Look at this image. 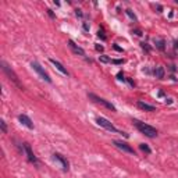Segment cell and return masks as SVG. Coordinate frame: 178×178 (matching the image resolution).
I'll return each mask as SVG.
<instances>
[{
  "label": "cell",
  "instance_id": "obj_16",
  "mask_svg": "<svg viewBox=\"0 0 178 178\" xmlns=\"http://www.w3.org/2000/svg\"><path fill=\"white\" fill-rule=\"evenodd\" d=\"M0 127H2V132L3 134H7V125H6V122L3 121V120L0 121Z\"/></svg>",
  "mask_w": 178,
  "mask_h": 178
},
{
  "label": "cell",
  "instance_id": "obj_2",
  "mask_svg": "<svg viewBox=\"0 0 178 178\" xmlns=\"http://www.w3.org/2000/svg\"><path fill=\"white\" fill-rule=\"evenodd\" d=\"M96 122L100 125V127L106 128V129H107V131H111V132H120V134H124V132H121V131H118V129H117V128L114 127V125L111 124V122L108 121L107 118H104V117H97ZM124 135H127V134H124Z\"/></svg>",
  "mask_w": 178,
  "mask_h": 178
},
{
  "label": "cell",
  "instance_id": "obj_17",
  "mask_svg": "<svg viewBox=\"0 0 178 178\" xmlns=\"http://www.w3.org/2000/svg\"><path fill=\"white\" fill-rule=\"evenodd\" d=\"M125 13H127V15L129 17V18H132L134 21H136V15H135V14H134L131 10H125Z\"/></svg>",
  "mask_w": 178,
  "mask_h": 178
},
{
  "label": "cell",
  "instance_id": "obj_23",
  "mask_svg": "<svg viewBox=\"0 0 178 178\" xmlns=\"http://www.w3.org/2000/svg\"><path fill=\"white\" fill-rule=\"evenodd\" d=\"M47 13H49V15H50V17H54V14H53V11H52V10H47Z\"/></svg>",
  "mask_w": 178,
  "mask_h": 178
},
{
  "label": "cell",
  "instance_id": "obj_1",
  "mask_svg": "<svg viewBox=\"0 0 178 178\" xmlns=\"http://www.w3.org/2000/svg\"><path fill=\"white\" fill-rule=\"evenodd\" d=\"M134 124H135V127L138 128L139 132H142L143 135L149 136V138H156V136H157V129H156V128H153L152 125L145 124V122L138 121V120H135V121H134Z\"/></svg>",
  "mask_w": 178,
  "mask_h": 178
},
{
  "label": "cell",
  "instance_id": "obj_14",
  "mask_svg": "<svg viewBox=\"0 0 178 178\" xmlns=\"http://www.w3.org/2000/svg\"><path fill=\"white\" fill-rule=\"evenodd\" d=\"M155 43H156V47H157V49L164 50V40L163 39H156Z\"/></svg>",
  "mask_w": 178,
  "mask_h": 178
},
{
  "label": "cell",
  "instance_id": "obj_13",
  "mask_svg": "<svg viewBox=\"0 0 178 178\" xmlns=\"http://www.w3.org/2000/svg\"><path fill=\"white\" fill-rule=\"evenodd\" d=\"M155 75L161 79V78L164 77V70H163V67H157V68L155 70Z\"/></svg>",
  "mask_w": 178,
  "mask_h": 178
},
{
  "label": "cell",
  "instance_id": "obj_20",
  "mask_svg": "<svg viewBox=\"0 0 178 178\" xmlns=\"http://www.w3.org/2000/svg\"><path fill=\"white\" fill-rule=\"evenodd\" d=\"M97 36H99V38H102L103 40H104V39H106V36L103 35V31H99V32H97Z\"/></svg>",
  "mask_w": 178,
  "mask_h": 178
},
{
  "label": "cell",
  "instance_id": "obj_21",
  "mask_svg": "<svg viewBox=\"0 0 178 178\" xmlns=\"http://www.w3.org/2000/svg\"><path fill=\"white\" fill-rule=\"evenodd\" d=\"M111 63H114V64H121L122 60H111Z\"/></svg>",
  "mask_w": 178,
  "mask_h": 178
},
{
  "label": "cell",
  "instance_id": "obj_15",
  "mask_svg": "<svg viewBox=\"0 0 178 178\" xmlns=\"http://www.w3.org/2000/svg\"><path fill=\"white\" fill-rule=\"evenodd\" d=\"M139 149L142 150V152H146V153H150L152 150H150V147L147 146V145H145V143H141L139 145Z\"/></svg>",
  "mask_w": 178,
  "mask_h": 178
},
{
  "label": "cell",
  "instance_id": "obj_3",
  "mask_svg": "<svg viewBox=\"0 0 178 178\" xmlns=\"http://www.w3.org/2000/svg\"><path fill=\"white\" fill-rule=\"evenodd\" d=\"M88 96L91 97V99L93 100L95 103H97V104H102L103 107L108 108V110H113V111H116V107H114V104H111L110 102H107V100H106V99H103V97L96 96V95H95V93H88Z\"/></svg>",
  "mask_w": 178,
  "mask_h": 178
},
{
  "label": "cell",
  "instance_id": "obj_25",
  "mask_svg": "<svg viewBox=\"0 0 178 178\" xmlns=\"http://www.w3.org/2000/svg\"><path fill=\"white\" fill-rule=\"evenodd\" d=\"M114 49H116V50H118V52H121V50H122L121 47H118V46H114Z\"/></svg>",
  "mask_w": 178,
  "mask_h": 178
},
{
  "label": "cell",
  "instance_id": "obj_12",
  "mask_svg": "<svg viewBox=\"0 0 178 178\" xmlns=\"http://www.w3.org/2000/svg\"><path fill=\"white\" fill-rule=\"evenodd\" d=\"M138 107L142 108V110H145V111H155L156 110L155 106H150V104H147V103L142 102V100H139V102H138Z\"/></svg>",
  "mask_w": 178,
  "mask_h": 178
},
{
  "label": "cell",
  "instance_id": "obj_24",
  "mask_svg": "<svg viewBox=\"0 0 178 178\" xmlns=\"http://www.w3.org/2000/svg\"><path fill=\"white\" fill-rule=\"evenodd\" d=\"M75 13H77V15H79V17H82V13H81V10H77V11H75Z\"/></svg>",
  "mask_w": 178,
  "mask_h": 178
},
{
  "label": "cell",
  "instance_id": "obj_11",
  "mask_svg": "<svg viewBox=\"0 0 178 178\" xmlns=\"http://www.w3.org/2000/svg\"><path fill=\"white\" fill-rule=\"evenodd\" d=\"M50 63H52L53 66H54L56 68H57L58 71H60V72H61V74H63V75H68V71H67V68H66V67L63 66V64L60 63V61L54 60V58H50Z\"/></svg>",
  "mask_w": 178,
  "mask_h": 178
},
{
  "label": "cell",
  "instance_id": "obj_9",
  "mask_svg": "<svg viewBox=\"0 0 178 178\" xmlns=\"http://www.w3.org/2000/svg\"><path fill=\"white\" fill-rule=\"evenodd\" d=\"M24 152L27 153L28 160H29L31 163H33V164H36V166H38V159H36V156L33 155L32 149H31V146L28 143H24Z\"/></svg>",
  "mask_w": 178,
  "mask_h": 178
},
{
  "label": "cell",
  "instance_id": "obj_5",
  "mask_svg": "<svg viewBox=\"0 0 178 178\" xmlns=\"http://www.w3.org/2000/svg\"><path fill=\"white\" fill-rule=\"evenodd\" d=\"M2 68H3V71H4L6 74H7V77L10 78V79L13 81V82L15 83V85L21 86V85H19V81H18V77H17V74L10 68V67L7 66V63H6V61H2Z\"/></svg>",
  "mask_w": 178,
  "mask_h": 178
},
{
  "label": "cell",
  "instance_id": "obj_8",
  "mask_svg": "<svg viewBox=\"0 0 178 178\" xmlns=\"http://www.w3.org/2000/svg\"><path fill=\"white\" fill-rule=\"evenodd\" d=\"M53 159H54V160H57L58 163L61 164V167H63L64 171H68V168H70V163H68V160H67V159L64 157V156L58 155V153H54V155H53Z\"/></svg>",
  "mask_w": 178,
  "mask_h": 178
},
{
  "label": "cell",
  "instance_id": "obj_4",
  "mask_svg": "<svg viewBox=\"0 0 178 178\" xmlns=\"http://www.w3.org/2000/svg\"><path fill=\"white\" fill-rule=\"evenodd\" d=\"M31 66H32V68L35 70L36 72H38V75H39V77H40L43 81H46V82H49V83L52 82V78H50L49 74H47V72L44 71L43 68H42V66L38 63V61H32V64H31Z\"/></svg>",
  "mask_w": 178,
  "mask_h": 178
},
{
  "label": "cell",
  "instance_id": "obj_6",
  "mask_svg": "<svg viewBox=\"0 0 178 178\" xmlns=\"http://www.w3.org/2000/svg\"><path fill=\"white\" fill-rule=\"evenodd\" d=\"M113 143H114V146L118 147V149H120V150H122V152L129 153V155H135L134 149H132V147H131L128 143H125V142H121V141H114Z\"/></svg>",
  "mask_w": 178,
  "mask_h": 178
},
{
  "label": "cell",
  "instance_id": "obj_10",
  "mask_svg": "<svg viewBox=\"0 0 178 178\" xmlns=\"http://www.w3.org/2000/svg\"><path fill=\"white\" fill-rule=\"evenodd\" d=\"M18 120H19V122H21L22 125H25V127L29 128V129H33V122L31 121V118L28 116H25V114H19Z\"/></svg>",
  "mask_w": 178,
  "mask_h": 178
},
{
  "label": "cell",
  "instance_id": "obj_18",
  "mask_svg": "<svg viewBox=\"0 0 178 178\" xmlns=\"http://www.w3.org/2000/svg\"><path fill=\"white\" fill-rule=\"evenodd\" d=\"M99 60L102 61V63H111V58L106 57V56H100V57H99Z\"/></svg>",
  "mask_w": 178,
  "mask_h": 178
},
{
  "label": "cell",
  "instance_id": "obj_7",
  "mask_svg": "<svg viewBox=\"0 0 178 178\" xmlns=\"http://www.w3.org/2000/svg\"><path fill=\"white\" fill-rule=\"evenodd\" d=\"M68 47L72 50V53H75V54H78V56H81V57L86 58V53H85V50H83L82 47L77 46V44L74 43V40H68Z\"/></svg>",
  "mask_w": 178,
  "mask_h": 178
},
{
  "label": "cell",
  "instance_id": "obj_19",
  "mask_svg": "<svg viewBox=\"0 0 178 178\" xmlns=\"http://www.w3.org/2000/svg\"><path fill=\"white\" fill-rule=\"evenodd\" d=\"M117 78H118L120 81H125V78H124V75H122V72H118V74H117Z\"/></svg>",
  "mask_w": 178,
  "mask_h": 178
},
{
  "label": "cell",
  "instance_id": "obj_22",
  "mask_svg": "<svg viewBox=\"0 0 178 178\" xmlns=\"http://www.w3.org/2000/svg\"><path fill=\"white\" fill-rule=\"evenodd\" d=\"M96 50H99V52H102V50H103V46H99V44H96Z\"/></svg>",
  "mask_w": 178,
  "mask_h": 178
}]
</instances>
